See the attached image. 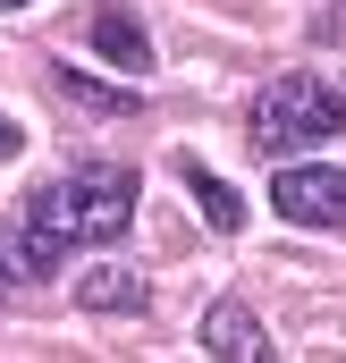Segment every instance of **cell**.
I'll use <instances>...</instances> for the list:
<instances>
[{"mask_svg": "<svg viewBox=\"0 0 346 363\" xmlns=\"http://www.w3.org/2000/svg\"><path fill=\"white\" fill-rule=\"evenodd\" d=\"M127 220H135V169L77 161L17 203V271H60V254L127 237Z\"/></svg>", "mask_w": 346, "mask_h": 363, "instance_id": "cell-1", "label": "cell"}, {"mask_svg": "<svg viewBox=\"0 0 346 363\" xmlns=\"http://www.w3.org/2000/svg\"><path fill=\"white\" fill-rule=\"evenodd\" d=\"M346 127V101L330 77H313V68H279L270 85L254 93V144L262 161H287V152H313V144H330Z\"/></svg>", "mask_w": 346, "mask_h": 363, "instance_id": "cell-2", "label": "cell"}, {"mask_svg": "<svg viewBox=\"0 0 346 363\" xmlns=\"http://www.w3.org/2000/svg\"><path fill=\"white\" fill-rule=\"evenodd\" d=\"M270 211L287 228H346V169H330V161H287L270 178Z\"/></svg>", "mask_w": 346, "mask_h": 363, "instance_id": "cell-3", "label": "cell"}, {"mask_svg": "<svg viewBox=\"0 0 346 363\" xmlns=\"http://www.w3.org/2000/svg\"><path fill=\"white\" fill-rule=\"evenodd\" d=\"M203 355L211 363H279V347L262 338V321L245 304H211L203 313Z\"/></svg>", "mask_w": 346, "mask_h": 363, "instance_id": "cell-4", "label": "cell"}, {"mask_svg": "<svg viewBox=\"0 0 346 363\" xmlns=\"http://www.w3.org/2000/svg\"><path fill=\"white\" fill-rule=\"evenodd\" d=\"M85 34H93V51H101L110 68H127V77H144V68H152V34H144V17H135V9L101 0V9L85 17Z\"/></svg>", "mask_w": 346, "mask_h": 363, "instance_id": "cell-5", "label": "cell"}, {"mask_svg": "<svg viewBox=\"0 0 346 363\" xmlns=\"http://www.w3.org/2000/svg\"><path fill=\"white\" fill-rule=\"evenodd\" d=\"M177 178H186V194L203 203V228H211V237H237V228H245V194H237L228 178H211V169H203L194 152L177 161Z\"/></svg>", "mask_w": 346, "mask_h": 363, "instance_id": "cell-6", "label": "cell"}, {"mask_svg": "<svg viewBox=\"0 0 346 363\" xmlns=\"http://www.w3.org/2000/svg\"><path fill=\"white\" fill-rule=\"evenodd\" d=\"M77 304H85V313H144L152 287H144L135 271H118V262H101V271L77 279Z\"/></svg>", "mask_w": 346, "mask_h": 363, "instance_id": "cell-7", "label": "cell"}, {"mask_svg": "<svg viewBox=\"0 0 346 363\" xmlns=\"http://www.w3.org/2000/svg\"><path fill=\"white\" fill-rule=\"evenodd\" d=\"M60 93H68V101H85V110H110V118H127V110H135V85H101V77H85V68H60Z\"/></svg>", "mask_w": 346, "mask_h": 363, "instance_id": "cell-8", "label": "cell"}, {"mask_svg": "<svg viewBox=\"0 0 346 363\" xmlns=\"http://www.w3.org/2000/svg\"><path fill=\"white\" fill-rule=\"evenodd\" d=\"M17 144H26V135H17V118H0V161H9Z\"/></svg>", "mask_w": 346, "mask_h": 363, "instance_id": "cell-9", "label": "cell"}, {"mask_svg": "<svg viewBox=\"0 0 346 363\" xmlns=\"http://www.w3.org/2000/svg\"><path fill=\"white\" fill-rule=\"evenodd\" d=\"M9 279H26V271H9V254H0V296H9Z\"/></svg>", "mask_w": 346, "mask_h": 363, "instance_id": "cell-10", "label": "cell"}, {"mask_svg": "<svg viewBox=\"0 0 346 363\" xmlns=\"http://www.w3.org/2000/svg\"><path fill=\"white\" fill-rule=\"evenodd\" d=\"M9 9H26V0H0V17H9Z\"/></svg>", "mask_w": 346, "mask_h": 363, "instance_id": "cell-11", "label": "cell"}]
</instances>
